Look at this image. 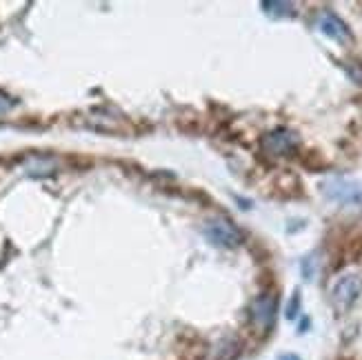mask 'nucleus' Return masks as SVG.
<instances>
[{"label": "nucleus", "mask_w": 362, "mask_h": 360, "mask_svg": "<svg viewBox=\"0 0 362 360\" xmlns=\"http://www.w3.org/2000/svg\"><path fill=\"white\" fill-rule=\"evenodd\" d=\"M360 294H362V276L342 274L332 287V303L340 314H344V311H349L356 305Z\"/></svg>", "instance_id": "nucleus-2"}, {"label": "nucleus", "mask_w": 362, "mask_h": 360, "mask_svg": "<svg viewBox=\"0 0 362 360\" xmlns=\"http://www.w3.org/2000/svg\"><path fill=\"white\" fill-rule=\"evenodd\" d=\"M202 236L207 238L209 245L220 249H233L243 243V231L235 227L229 218H209L202 225Z\"/></svg>", "instance_id": "nucleus-1"}, {"label": "nucleus", "mask_w": 362, "mask_h": 360, "mask_svg": "<svg viewBox=\"0 0 362 360\" xmlns=\"http://www.w3.org/2000/svg\"><path fill=\"white\" fill-rule=\"evenodd\" d=\"M251 323H254L260 332H269L276 316H278V296L276 294H262L251 303Z\"/></svg>", "instance_id": "nucleus-3"}, {"label": "nucleus", "mask_w": 362, "mask_h": 360, "mask_svg": "<svg viewBox=\"0 0 362 360\" xmlns=\"http://www.w3.org/2000/svg\"><path fill=\"white\" fill-rule=\"evenodd\" d=\"M318 29L322 31V34H325L327 38L336 40L338 45H349V42L354 40L351 29L347 27V23H344L338 13L329 11V9L320 13V18H318Z\"/></svg>", "instance_id": "nucleus-6"}, {"label": "nucleus", "mask_w": 362, "mask_h": 360, "mask_svg": "<svg viewBox=\"0 0 362 360\" xmlns=\"http://www.w3.org/2000/svg\"><path fill=\"white\" fill-rule=\"evenodd\" d=\"M16 103L7 96V93H3V91H0V114H7L9 112V109L13 107Z\"/></svg>", "instance_id": "nucleus-12"}, {"label": "nucleus", "mask_w": 362, "mask_h": 360, "mask_svg": "<svg viewBox=\"0 0 362 360\" xmlns=\"http://www.w3.org/2000/svg\"><path fill=\"white\" fill-rule=\"evenodd\" d=\"M322 192L329 200L342 202V205H354V202H362V190L360 185L347 178H329L322 182Z\"/></svg>", "instance_id": "nucleus-4"}, {"label": "nucleus", "mask_w": 362, "mask_h": 360, "mask_svg": "<svg viewBox=\"0 0 362 360\" xmlns=\"http://www.w3.org/2000/svg\"><path fill=\"white\" fill-rule=\"evenodd\" d=\"M23 169L29 178H47L58 169V161L52 156H29L23 163Z\"/></svg>", "instance_id": "nucleus-7"}, {"label": "nucleus", "mask_w": 362, "mask_h": 360, "mask_svg": "<svg viewBox=\"0 0 362 360\" xmlns=\"http://www.w3.org/2000/svg\"><path fill=\"white\" fill-rule=\"evenodd\" d=\"M303 274H305V280H311L313 274H316V269H313V256H307L303 260Z\"/></svg>", "instance_id": "nucleus-11"}, {"label": "nucleus", "mask_w": 362, "mask_h": 360, "mask_svg": "<svg viewBox=\"0 0 362 360\" xmlns=\"http://www.w3.org/2000/svg\"><path fill=\"white\" fill-rule=\"evenodd\" d=\"M347 71L354 78V83L362 85V65H360V62H351V65L347 67Z\"/></svg>", "instance_id": "nucleus-10"}, {"label": "nucleus", "mask_w": 362, "mask_h": 360, "mask_svg": "<svg viewBox=\"0 0 362 360\" xmlns=\"http://www.w3.org/2000/svg\"><path fill=\"white\" fill-rule=\"evenodd\" d=\"M260 7L269 18H289L296 13L293 3H282V0H262Z\"/></svg>", "instance_id": "nucleus-8"}, {"label": "nucleus", "mask_w": 362, "mask_h": 360, "mask_svg": "<svg viewBox=\"0 0 362 360\" xmlns=\"http://www.w3.org/2000/svg\"><path fill=\"white\" fill-rule=\"evenodd\" d=\"M298 311H300V291H293L291 301H289V305H287V318L293 320V318L298 316Z\"/></svg>", "instance_id": "nucleus-9"}, {"label": "nucleus", "mask_w": 362, "mask_h": 360, "mask_svg": "<svg viewBox=\"0 0 362 360\" xmlns=\"http://www.w3.org/2000/svg\"><path fill=\"white\" fill-rule=\"evenodd\" d=\"M278 360H300V356H296V354H282Z\"/></svg>", "instance_id": "nucleus-13"}, {"label": "nucleus", "mask_w": 362, "mask_h": 360, "mask_svg": "<svg viewBox=\"0 0 362 360\" xmlns=\"http://www.w3.org/2000/svg\"><path fill=\"white\" fill-rule=\"evenodd\" d=\"M260 145L272 156H289L298 147V136L291 129H274L262 136Z\"/></svg>", "instance_id": "nucleus-5"}]
</instances>
